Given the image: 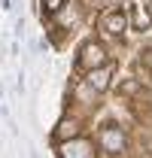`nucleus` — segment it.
Instances as JSON below:
<instances>
[{"label":"nucleus","mask_w":152,"mask_h":158,"mask_svg":"<svg viewBox=\"0 0 152 158\" xmlns=\"http://www.w3.org/2000/svg\"><path fill=\"white\" fill-rule=\"evenodd\" d=\"M146 146H149V155H152V137H149V143H146Z\"/></svg>","instance_id":"11"},{"label":"nucleus","mask_w":152,"mask_h":158,"mask_svg":"<svg viewBox=\"0 0 152 158\" xmlns=\"http://www.w3.org/2000/svg\"><path fill=\"white\" fill-rule=\"evenodd\" d=\"M137 91H140V82H134V79H128V82L119 85V94H137Z\"/></svg>","instance_id":"9"},{"label":"nucleus","mask_w":152,"mask_h":158,"mask_svg":"<svg viewBox=\"0 0 152 158\" xmlns=\"http://www.w3.org/2000/svg\"><path fill=\"white\" fill-rule=\"evenodd\" d=\"M110 79H113V64H103V67H97V70H88L85 73V85L100 94V91H107L110 88Z\"/></svg>","instance_id":"4"},{"label":"nucleus","mask_w":152,"mask_h":158,"mask_svg":"<svg viewBox=\"0 0 152 158\" xmlns=\"http://www.w3.org/2000/svg\"><path fill=\"white\" fill-rule=\"evenodd\" d=\"M61 146V158H95V146L88 140H67V143H58Z\"/></svg>","instance_id":"5"},{"label":"nucleus","mask_w":152,"mask_h":158,"mask_svg":"<svg viewBox=\"0 0 152 158\" xmlns=\"http://www.w3.org/2000/svg\"><path fill=\"white\" fill-rule=\"evenodd\" d=\"M40 6H43L46 15H58V12L67 6V0H40Z\"/></svg>","instance_id":"8"},{"label":"nucleus","mask_w":152,"mask_h":158,"mask_svg":"<svg viewBox=\"0 0 152 158\" xmlns=\"http://www.w3.org/2000/svg\"><path fill=\"white\" fill-rule=\"evenodd\" d=\"M79 137V122H76V118H61V122H58L55 125V131H52V140H55V143H67V140H76Z\"/></svg>","instance_id":"6"},{"label":"nucleus","mask_w":152,"mask_h":158,"mask_svg":"<svg viewBox=\"0 0 152 158\" xmlns=\"http://www.w3.org/2000/svg\"><path fill=\"white\" fill-rule=\"evenodd\" d=\"M131 27L140 31V34L149 31V27H152V6H143V3L134 6V9H131Z\"/></svg>","instance_id":"7"},{"label":"nucleus","mask_w":152,"mask_h":158,"mask_svg":"<svg viewBox=\"0 0 152 158\" xmlns=\"http://www.w3.org/2000/svg\"><path fill=\"white\" fill-rule=\"evenodd\" d=\"M24 34V19H15V37Z\"/></svg>","instance_id":"10"},{"label":"nucleus","mask_w":152,"mask_h":158,"mask_svg":"<svg viewBox=\"0 0 152 158\" xmlns=\"http://www.w3.org/2000/svg\"><path fill=\"white\" fill-rule=\"evenodd\" d=\"M125 27H128V19H125V12L113 6V9H107L103 15H100V31L103 34H110V37H122L125 34Z\"/></svg>","instance_id":"3"},{"label":"nucleus","mask_w":152,"mask_h":158,"mask_svg":"<svg viewBox=\"0 0 152 158\" xmlns=\"http://www.w3.org/2000/svg\"><path fill=\"white\" fill-rule=\"evenodd\" d=\"M76 64H79L85 73H88V70H97V67H103V64H107V49H103L100 43H95V40H88V43H82Z\"/></svg>","instance_id":"1"},{"label":"nucleus","mask_w":152,"mask_h":158,"mask_svg":"<svg viewBox=\"0 0 152 158\" xmlns=\"http://www.w3.org/2000/svg\"><path fill=\"white\" fill-rule=\"evenodd\" d=\"M97 143H100V149H103V152H110V155H122V152H125V146H128L125 131H122L119 125H103V128H100V134H97Z\"/></svg>","instance_id":"2"}]
</instances>
